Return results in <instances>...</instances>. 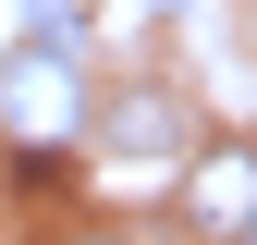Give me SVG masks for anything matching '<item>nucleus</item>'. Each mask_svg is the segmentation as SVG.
<instances>
[{
	"instance_id": "f257e3e1",
	"label": "nucleus",
	"mask_w": 257,
	"mask_h": 245,
	"mask_svg": "<svg viewBox=\"0 0 257 245\" xmlns=\"http://www.w3.org/2000/svg\"><path fill=\"white\" fill-rule=\"evenodd\" d=\"M86 98H98V74H86L74 13L13 25V49H0V147H13L25 172H49V160L86 147Z\"/></svg>"
},
{
	"instance_id": "f03ea898",
	"label": "nucleus",
	"mask_w": 257,
	"mask_h": 245,
	"mask_svg": "<svg viewBox=\"0 0 257 245\" xmlns=\"http://www.w3.org/2000/svg\"><path fill=\"white\" fill-rule=\"evenodd\" d=\"M196 135H208V122H196V98H184L172 74H110L98 98H86V147L122 160V172H172Z\"/></svg>"
},
{
	"instance_id": "7ed1b4c3",
	"label": "nucleus",
	"mask_w": 257,
	"mask_h": 245,
	"mask_svg": "<svg viewBox=\"0 0 257 245\" xmlns=\"http://www.w3.org/2000/svg\"><path fill=\"white\" fill-rule=\"evenodd\" d=\"M172 221L196 233V245H233L257 221V135H196L172 160Z\"/></svg>"
},
{
	"instance_id": "20e7f679",
	"label": "nucleus",
	"mask_w": 257,
	"mask_h": 245,
	"mask_svg": "<svg viewBox=\"0 0 257 245\" xmlns=\"http://www.w3.org/2000/svg\"><path fill=\"white\" fill-rule=\"evenodd\" d=\"M49 245H135V233H110V221H61Z\"/></svg>"
},
{
	"instance_id": "39448f33",
	"label": "nucleus",
	"mask_w": 257,
	"mask_h": 245,
	"mask_svg": "<svg viewBox=\"0 0 257 245\" xmlns=\"http://www.w3.org/2000/svg\"><path fill=\"white\" fill-rule=\"evenodd\" d=\"M233 245H257V221H245V233H233Z\"/></svg>"
}]
</instances>
